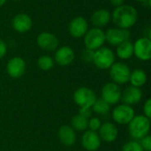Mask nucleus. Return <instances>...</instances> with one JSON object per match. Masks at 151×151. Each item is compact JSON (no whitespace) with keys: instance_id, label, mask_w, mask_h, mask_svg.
<instances>
[{"instance_id":"obj_18","label":"nucleus","mask_w":151,"mask_h":151,"mask_svg":"<svg viewBox=\"0 0 151 151\" xmlns=\"http://www.w3.org/2000/svg\"><path fill=\"white\" fill-rule=\"evenodd\" d=\"M99 131V137L101 140H103L105 142H114L119 135V130L114 123L111 122H106L104 123Z\"/></svg>"},{"instance_id":"obj_11","label":"nucleus","mask_w":151,"mask_h":151,"mask_svg":"<svg viewBox=\"0 0 151 151\" xmlns=\"http://www.w3.org/2000/svg\"><path fill=\"white\" fill-rule=\"evenodd\" d=\"M26 68V62L20 57H14L11 58L6 65V72L8 75L13 79L20 78L25 73Z\"/></svg>"},{"instance_id":"obj_17","label":"nucleus","mask_w":151,"mask_h":151,"mask_svg":"<svg viewBox=\"0 0 151 151\" xmlns=\"http://www.w3.org/2000/svg\"><path fill=\"white\" fill-rule=\"evenodd\" d=\"M142 98V91L140 88H136L134 86L127 87L121 95V100L125 104L127 105H134L141 102Z\"/></svg>"},{"instance_id":"obj_24","label":"nucleus","mask_w":151,"mask_h":151,"mask_svg":"<svg viewBox=\"0 0 151 151\" xmlns=\"http://www.w3.org/2000/svg\"><path fill=\"white\" fill-rule=\"evenodd\" d=\"M92 111L99 115H107L110 112V104H107L102 98H98L96 100L94 104L91 107Z\"/></svg>"},{"instance_id":"obj_23","label":"nucleus","mask_w":151,"mask_h":151,"mask_svg":"<svg viewBox=\"0 0 151 151\" xmlns=\"http://www.w3.org/2000/svg\"><path fill=\"white\" fill-rule=\"evenodd\" d=\"M88 119L80 115L79 113L73 116L71 119V127L74 131L84 132L88 129Z\"/></svg>"},{"instance_id":"obj_30","label":"nucleus","mask_w":151,"mask_h":151,"mask_svg":"<svg viewBox=\"0 0 151 151\" xmlns=\"http://www.w3.org/2000/svg\"><path fill=\"white\" fill-rule=\"evenodd\" d=\"M93 111L91 109V107H85V108H80L79 110V114L87 118V119H90L92 116Z\"/></svg>"},{"instance_id":"obj_35","label":"nucleus","mask_w":151,"mask_h":151,"mask_svg":"<svg viewBox=\"0 0 151 151\" xmlns=\"http://www.w3.org/2000/svg\"><path fill=\"white\" fill-rule=\"evenodd\" d=\"M135 1H138V2H146V1H149V0H135Z\"/></svg>"},{"instance_id":"obj_19","label":"nucleus","mask_w":151,"mask_h":151,"mask_svg":"<svg viewBox=\"0 0 151 151\" xmlns=\"http://www.w3.org/2000/svg\"><path fill=\"white\" fill-rule=\"evenodd\" d=\"M58 139L66 147H72L76 142L75 131L70 126H62L58 132Z\"/></svg>"},{"instance_id":"obj_2","label":"nucleus","mask_w":151,"mask_h":151,"mask_svg":"<svg viewBox=\"0 0 151 151\" xmlns=\"http://www.w3.org/2000/svg\"><path fill=\"white\" fill-rule=\"evenodd\" d=\"M150 130V119L144 115L134 116L128 124V132L135 140H141L149 135Z\"/></svg>"},{"instance_id":"obj_34","label":"nucleus","mask_w":151,"mask_h":151,"mask_svg":"<svg viewBox=\"0 0 151 151\" xmlns=\"http://www.w3.org/2000/svg\"><path fill=\"white\" fill-rule=\"evenodd\" d=\"M6 0H0V7H2L4 4H5Z\"/></svg>"},{"instance_id":"obj_14","label":"nucleus","mask_w":151,"mask_h":151,"mask_svg":"<svg viewBox=\"0 0 151 151\" xmlns=\"http://www.w3.org/2000/svg\"><path fill=\"white\" fill-rule=\"evenodd\" d=\"M75 58L73 50L69 46H62L58 48L54 56V62L61 66H66L71 65Z\"/></svg>"},{"instance_id":"obj_16","label":"nucleus","mask_w":151,"mask_h":151,"mask_svg":"<svg viewBox=\"0 0 151 151\" xmlns=\"http://www.w3.org/2000/svg\"><path fill=\"white\" fill-rule=\"evenodd\" d=\"M12 25L13 29L18 33H26L32 28L33 20L29 15L26 13H19L12 19Z\"/></svg>"},{"instance_id":"obj_31","label":"nucleus","mask_w":151,"mask_h":151,"mask_svg":"<svg viewBox=\"0 0 151 151\" xmlns=\"http://www.w3.org/2000/svg\"><path fill=\"white\" fill-rule=\"evenodd\" d=\"M143 111H144V116H146L147 118L150 119L151 118V99L149 98L143 106Z\"/></svg>"},{"instance_id":"obj_8","label":"nucleus","mask_w":151,"mask_h":151,"mask_svg":"<svg viewBox=\"0 0 151 151\" xmlns=\"http://www.w3.org/2000/svg\"><path fill=\"white\" fill-rule=\"evenodd\" d=\"M101 94L102 99L111 105L116 104L121 100L122 92L118 84L114 82H108L103 87Z\"/></svg>"},{"instance_id":"obj_36","label":"nucleus","mask_w":151,"mask_h":151,"mask_svg":"<svg viewBox=\"0 0 151 151\" xmlns=\"http://www.w3.org/2000/svg\"><path fill=\"white\" fill-rule=\"evenodd\" d=\"M12 1H15V2H19V1H22V0H12Z\"/></svg>"},{"instance_id":"obj_15","label":"nucleus","mask_w":151,"mask_h":151,"mask_svg":"<svg viewBox=\"0 0 151 151\" xmlns=\"http://www.w3.org/2000/svg\"><path fill=\"white\" fill-rule=\"evenodd\" d=\"M81 144L88 151H96L101 146V139L96 132L85 131L81 137Z\"/></svg>"},{"instance_id":"obj_21","label":"nucleus","mask_w":151,"mask_h":151,"mask_svg":"<svg viewBox=\"0 0 151 151\" xmlns=\"http://www.w3.org/2000/svg\"><path fill=\"white\" fill-rule=\"evenodd\" d=\"M148 81V77L146 73L142 69H135L131 72L129 81L131 82L132 86L136 88H141L146 84Z\"/></svg>"},{"instance_id":"obj_26","label":"nucleus","mask_w":151,"mask_h":151,"mask_svg":"<svg viewBox=\"0 0 151 151\" xmlns=\"http://www.w3.org/2000/svg\"><path fill=\"white\" fill-rule=\"evenodd\" d=\"M122 151H144L140 142L136 141H130L124 144Z\"/></svg>"},{"instance_id":"obj_25","label":"nucleus","mask_w":151,"mask_h":151,"mask_svg":"<svg viewBox=\"0 0 151 151\" xmlns=\"http://www.w3.org/2000/svg\"><path fill=\"white\" fill-rule=\"evenodd\" d=\"M54 64H55L54 59L48 55H42L37 60V65L42 71H49L52 69Z\"/></svg>"},{"instance_id":"obj_9","label":"nucleus","mask_w":151,"mask_h":151,"mask_svg":"<svg viewBox=\"0 0 151 151\" xmlns=\"http://www.w3.org/2000/svg\"><path fill=\"white\" fill-rule=\"evenodd\" d=\"M130 32L128 29H123L119 27L110 28L105 33V41L111 45L118 46L123 42L128 41L130 38Z\"/></svg>"},{"instance_id":"obj_7","label":"nucleus","mask_w":151,"mask_h":151,"mask_svg":"<svg viewBox=\"0 0 151 151\" xmlns=\"http://www.w3.org/2000/svg\"><path fill=\"white\" fill-rule=\"evenodd\" d=\"M112 119L114 122L119 125H128L129 122L134 119L135 116L134 110L132 106L127 104H120L118 105L112 111Z\"/></svg>"},{"instance_id":"obj_13","label":"nucleus","mask_w":151,"mask_h":151,"mask_svg":"<svg viewBox=\"0 0 151 151\" xmlns=\"http://www.w3.org/2000/svg\"><path fill=\"white\" fill-rule=\"evenodd\" d=\"M38 46L45 51H54L58 48V37L50 32H42L37 36Z\"/></svg>"},{"instance_id":"obj_27","label":"nucleus","mask_w":151,"mask_h":151,"mask_svg":"<svg viewBox=\"0 0 151 151\" xmlns=\"http://www.w3.org/2000/svg\"><path fill=\"white\" fill-rule=\"evenodd\" d=\"M102 126V122L101 120L96 118V117H91L90 119H88V127L89 129L91 131H94V132H96L100 129Z\"/></svg>"},{"instance_id":"obj_28","label":"nucleus","mask_w":151,"mask_h":151,"mask_svg":"<svg viewBox=\"0 0 151 151\" xmlns=\"http://www.w3.org/2000/svg\"><path fill=\"white\" fill-rule=\"evenodd\" d=\"M94 53H95V50H91L89 49H85L82 51V54H81V57H82L83 61L86 62V63H91V62H93Z\"/></svg>"},{"instance_id":"obj_10","label":"nucleus","mask_w":151,"mask_h":151,"mask_svg":"<svg viewBox=\"0 0 151 151\" xmlns=\"http://www.w3.org/2000/svg\"><path fill=\"white\" fill-rule=\"evenodd\" d=\"M134 54L141 60L148 61L151 58V41L148 37L138 39L134 44Z\"/></svg>"},{"instance_id":"obj_33","label":"nucleus","mask_w":151,"mask_h":151,"mask_svg":"<svg viewBox=\"0 0 151 151\" xmlns=\"http://www.w3.org/2000/svg\"><path fill=\"white\" fill-rule=\"evenodd\" d=\"M110 2L112 5H114L115 7H118V6L124 4L125 0H110Z\"/></svg>"},{"instance_id":"obj_6","label":"nucleus","mask_w":151,"mask_h":151,"mask_svg":"<svg viewBox=\"0 0 151 151\" xmlns=\"http://www.w3.org/2000/svg\"><path fill=\"white\" fill-rule=\"evenodd\" d=\"M110 76L116 84H126L129 81L131 70L129 66L122 62L114 63L110 68Z\"/></svg>"},{"instance_id":"obj_22","label":"nucleus","mask_w":151,"mask_h":151,"mask_svg":"<svg viewBox=\"0 0 151 151\" xmlns=\"http://www.w3.org/2000/svg\"><path fill=\"white\" fill-rule=\"evenodd\" d=\"M117 55L121 59H128L134 55V44L128 40L117 46Z\"/></svg>"},{"instance_id":"obj_12","label":"nucleus","mask_w":151,"mask_h":151,"mask_svg":"<svg viewBox=\"0 0 151 151\" xmlns=\"http://www.w3.org/2000/svg\"><path fill=\"white\" fill-rule=\"evenodd\" d=\"M88 30V24L85 18L78 16L73 19L68 26L69 34L74 38L83 37Z\"/></svg>"},{"instance_id":"obj_29","label":"nucleus","mask_w":151,"mask_h":151,"mask_svg":"<svg viewBox=\"0 0 151 151\" xmlns=\"http://www.w3.org/2000/svg\"><path fill=\"white\" fill-rule=\"evenodd\" d=\"M140 144L144 151H151V136L147 135L141 139Z\"/></svg>"},{"instance_id":"obj_4","label":"nucleus","mask_w":151,"mask_h":151,"mask_svg":"<svg viewBox=\"0 0 151 151\" xmlns=\"http://www.w3.org/2000/svg\"><path fill=\"white\" fill-rule=\"evenodd\" d=\"M105 42V33L99 27H94L88 30L84 35L85 47L91 50H96L103 47Z\"/></svg>"},{"instance_id":"obj_32","label":"nucleus","mask_w":151,"mask_h":151,"mask_svg":"<svg viewBox=\"0 0 151 151\" xmlns=\"http://www.w3.org/2000/svg\"><path fill=\"white\" fill-rule=\"evenodd\" d=\"M6 52H7V46L5 42L2 39H0V59L5 56Z\"/></svg>"},{"instance_id":"obj_3","label":"nucleus","mask_w":151,"mask_h":151,"mask_svg":"<svg viewBox=\"0 0 151 151\" xmlns=\"http://www.w3.org/2000/svg\"><path fill=\"white\" fill-rule=\"evenodd\" d=\"M93 63L99 69H109L115 63V55L111 49L107 47H101L95 50Z\"/></svg>"},{"instance_id":"obj_20","label":"nucleus","mask_w":151,"mask_h":151,"mask_svg":"<svg viewBox=\"0 0 151 151\" xmlns=\"http://www.w3.org/2000/svg\"><path fill=\"white\" fill-rule=\"evenodd\" d=\"M111 12L106 9H99L96 11L91 16V22L96 27H103L106 26L111 20Z\"/></svg>"},{"instance_id":"obj_5","label":"nucleus","mask_w":151,"mask_h":151,"mask_svg":"<svg viewBox=\"0 0 151 151\" xmlns=\"http://www.w3.org/2000/svg\"><path fill=\"white\" fill-rule=\"evenodd\" d=\"M74 103L80 108L92 107L96 100L97 99L96 93L89 88L81 87L75 90L73 96Z\"/></svg>"},{"instance_id":"obj_1","label":"nucleus","mask_w":151,"mask_h":151,"mask_svg":"<svg viewBox=\"0 0 151 151\" xmlns=\"http://www.w3.org/2000/svg\"><path fill=\"white\" fill-rule=\"evenodd\" d=\"M111 19L113 23L118 27L129 29L137 22L138 12L134 6L129 4H122L114 9Z\"/></svg>"}]
</instances>
